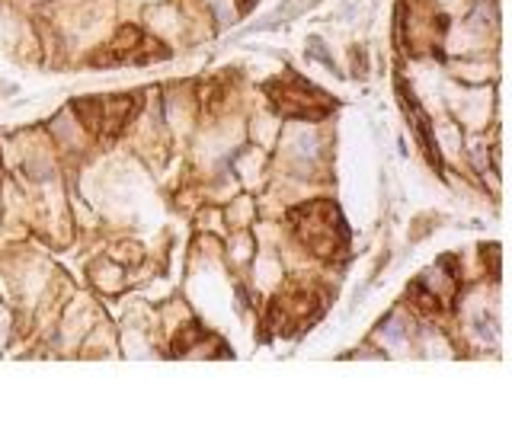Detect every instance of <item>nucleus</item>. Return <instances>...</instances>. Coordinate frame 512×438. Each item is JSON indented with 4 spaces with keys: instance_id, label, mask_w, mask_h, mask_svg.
<instances>
[{
    "instance_id": "obj_1",
    "label": "nucleus",
    "mask_w": 512,
    "mask_h": 438,
    "mask_svg": "<svg viewBox=\"0 0 512 438\" xmlns=\"http://www.w3.org/2000/svg\"><path fill=\"white\" fill-rule=\"evenodd\" d=\"M288 224L292 234L304 250H311L320 259H333L346 250L349 243V227L340 215V208L333 202H308L288 212Z\"/></svg>"
},
{
    "instance_id": "obj_2",
    "label": "nucleus",
    "mask_w": 512,
    "mask_h": 438,
    "mask_svg": "<svg viewBox=\"0 0 512 438\" xmlns=\"http://www.w3.org/2000/svg\"><path fill=\"white\" fill-rule=\"evenodd\" d=\"M324 317V295L311 285H285L269 304L266 330L279 336H298Z\"/></svg>"
},
{
    "instance_id": "obj_3",
    "label": "nucleus",
    "mask_w": 512,
    "mask_h": 438,
    "mask_svg": "<svg viewBox=\"0 0 512 438\" xmlns=\"http://www.w3.org/2000/svg\"><path fill=\"white\" fill-rule=\"evenodd\" d=\"M266 93L272 100V109H276L282 119H324L333 112L330 96L298 74H285V77L269 80Z\"/></svg>"
},
{
    "instance_id": "obj_4",
    "label": "nucleus",
    "mask_w": 512,
    "mask_h": 438,
    "mask_svg": "<svg viewBox=\"0 0 512 438\" xmlns=\"http://www.w3.org/2000/svg\"><path fill=\"white\" fill-rule=\"evenodd\" d=\"M455 295H458V269H455L452 256H442L439 263L432 266L426 275H420V279H416L407 291L410 304L420 314L445 311V307L455 301Z\"/></svg>"
},
{
    "instance_id": "obj_5",
    "label": "nucleus",
    "mask_w": 512,
    "mask_h": 438,
    "mask_svg": "<svg viewBox=\"0 0 512 438\" xmlns=\"http://www.w3.org/2000/svg\"><path fill=\"white\" fill-rule=\"evenodd\" d=\"M138 100L135 96H93V100H77V116L84 119V125L90 132L100 135H119L125 122L132 119Z\"/></svg>"
},
{
    "instance_id": "obj_6",
    "label": "nucleus",
    "mask_w": 512,
    "mask_h": 438,
    "mask_svg": "<svg viewBox=\"0 0 512 438\" xmlns=\"http://www.w3.org/2000/svg\"><path fill=\"white\" fill-rule=\"evenodd\" d=\"M154 42H148L141 36V29L138 26H125L116 39H112L106 48H100L103 55H96L93 64H125V61H141V48H148Z\"/></svg>"
},
{
    "instance_id": "obj_7",
    "label": "nucleus",
    "mask_w": 512,
    "mask_h": 438,
    "mask_svg": "<svg viewBox=\"0 0 512 438\" xmlns=\"http://www.w3.org/2000/svg\"><path fill=\"white\" fill-rule=\"evenodd\" d=\"M208 343H215V336H208L199 323H189L183 333H176L173 339V352L176 355H196V352H208Z\"/></svg>"
},
{
    "instance_id": "obj_8",
    "label": "nucleus",
    "mask_w": 512,
    "mask_h": 438,
    "mask_svg": "<svg viewBox=\"0 0 512 438\" xmlns=\"http://www.w3.org/2000/svg\"><path fill=\"white\" fill-rule=\"evenodd\" d=\"M244 4H250V0H244Z\"/></svg>"
}]
</instances>
